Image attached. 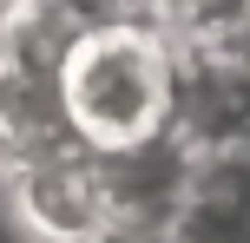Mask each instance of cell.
Returning <instances> with one entry per match:
<instances>
[{
  "label": "cell",
  "instance_id": "obj_1",
  "mask_svg": "<svg viewBox=\"0 0 250 243\" xmlns=\"http://www.w3.org/2000/svg\"><path fill=\"white\" fill-rule=\"evenodd\" d=\"M60 112L92 158L165 138L178 112V39L158 20H86L60 59Z\"/></svg>",
  "mask_w": 250,
  "mask_h": 243
},
{
  "label": "cell",
  "instance_id": "obj_2",
  "mask_svg": "<svg viewBox=\"0 0 250 243\" xmlns=\"http://www.w3.org/2000/svg\"><path fill=\"white\" fill-rule=\"evenodd\" d=\"M7 197L20 210V224L40 243H92L105 230V184H99V158L86 145L7 165Z\"/></svg>",
  "mask_w": 250,
  "mask_h": 243
},
{
  "label": "cell",
  "instance_id": "obj_3",
  "mask_svg": "<svg viewBox=\"0 0 250 243\" xmlns=\"http://www.w3.org/2000/svg\"><path fill=\"white\" fill-rule=\"evenodd\" d=\"M92 243H178V237H171V224H119L112 217Z\"/></svg>",
  "mask_w": 250,
  "mask_h": 243
},
{
  "label": "cell",
  "instance_id": "obj_4",
  "mask_svg": "<svg viewBox=\"0 0 250 243\" xmlns=\"http://www.w3.org/2000/svg\"><path fill=\"white\" fill-rule=\"evenodd\" d=\"M79 13H86V20H125V13H132V20H145V13H138V0H73Z\"/></svg>",
  "mask_w": 250,
  "mask_h": 243
}]
</instances>
